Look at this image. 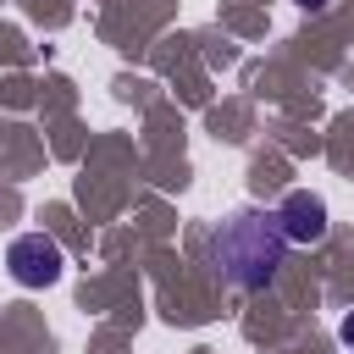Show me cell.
I'll return each instance as SVG.
<instances>
[{"instance_id": "6da1fadb", "label": "cell", "mask_w": 354, "mask_h": 354, "mask_svg": "<svg viewBox=\"0 0 354 354\" xmlns=\"http://www.w3.org/2000/svg\"><path fill=\"white\" fill-rule=\"evenodd\" d=\"M282 254H288V238L277 227V210H249L243 205V210L221 216V227L210 232V266L238 293L271 288L277 271H282Z\"/></svg>"}, {"instance_id": "7a4b0ae2", "label": "cell", "mask_w": 354, "mask_h": 354, "mask_svg": "<svg viewBox=\"0 0 354 354\" xmlns=\"http://www.w3.org/2000/svg\"><path fill=\"white\" fill-rule=\"evenodd\" d=\"M6 271H11V282H22V288H50V282H61L66 254H61L55 238L22 232V238H11V249H6Z\"/></svg>"}, {"instance_id": "3957f363", "label": "cell", "mask_w": 354, "mask_h": 354, "mask_svg": "<svg viewBox=\"0 0 354 354\" xmlns=\"http://www.w3.org/2000/svg\"><path fill=\"white\" fill-rule=\"evenodd\" d=\"M277 227H282L288 243H321L326 238V199L310 194V188H293L277 210Z\"/></svg>"}, {"instance_id": "277c9868", "label": "cell", "mask_w": 354, "mask_h": 354, "mask_svg": "<svg viewBox=\"0 0 354 354\" xmlns=\"http://www.w3.org/2000/svg\"><path fill=\"white\" fill-rule=\"evenodd\" d=\"M343 343L354 348V315H343Z\"/></svg>"}, {"instance_id": "5b68a950", "label": "cell", "mask_w": 354, "mask_h": 354, "mask_svg": "<svg viewBox=\"0 0 354 354\" xmlns=\"http://www.w3.org/2000/svg\"><path fill=\"white\" fill-rule=\"evenodd\" d=\"M293 6H304V11H326L332 0H293Z\"/></svg>"}]
</instances>
